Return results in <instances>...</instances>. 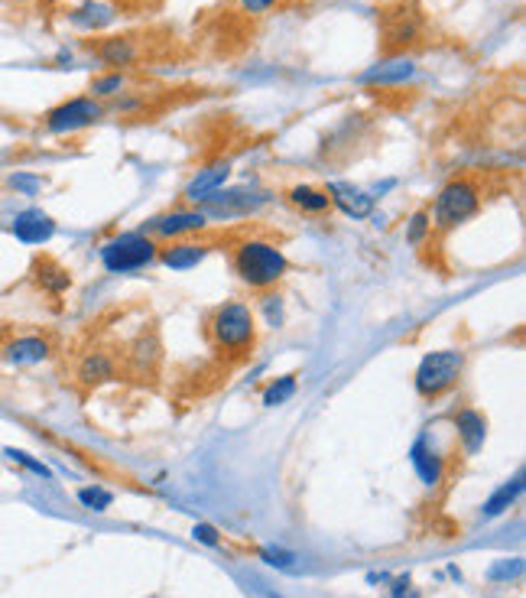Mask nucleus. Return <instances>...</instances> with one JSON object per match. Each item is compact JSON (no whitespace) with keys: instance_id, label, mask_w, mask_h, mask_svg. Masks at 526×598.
I'll use <instances>...</instances> for the list:
<instances>
[{"instance_id":"obj_10","label":"nucleus","mask_w":526,"mask_h":598,"mask_svg":"<svg viewBox=\"0 0 526 598\" xmlns=\"http://www.w3.org/2000/svg\"><path fill=\"white\" fill-rule=\"evenodd\" d=\"M228 179H231V163L228 160L208 163L186 182V189H182V202H186V205H205L208 199H215V195L225 189Z\"/></svg>"},{"instance_id":"obj_19","label":"nucleus","mask_w":526,"mask_h":598,"mask_svg":"<svg viewBox=\"0 0 526 598\" xmlns=\"http://www.w3.org/2000/svg\"><path fill=\"white\" fill-rule=\"evenodd\" d=\"M95 56L108 65V69L124 72L140 59V46L134 36H101L95 43Z\"/></svg>"},{"instance_id":"obj_23","label":"nucleus","mask_w":526,"mask_h":598,"mask_svg":"<svg viewBox=\"0 0 526 598\" xmlns=\"http://www.w3.org/2000/svg\"><path fill=\"white\" fill-rule=\"evenodd\" d=\"M69 20H72V26H78V30L95 33V30H101V26H108L114 20V10L108 4H98V0H85L82 7H75L69 13Z\"/></svg>"},{"instance_id":"obj_3","label":"nucleus","mask_w":526,"mask_h":598,"mask_svg":"<svg viewBox=\"0 0 526 598\" xmlns=\"http://www.w3.org/2000/svg\"><path fill=\"white\" fill-rule=\"evenodd\" d=\"M484 205V186L478 176H455L436 192V199L429 205L432 218V234L445 238L455 228H462L465 221H471Z\"/></svg>"},{"instance_id":"obj_15","label":"nucleus","mask_w":526,"mask_h":598,"mask_svg":"<svg viewBox=\"0 0 526 598\" xmlns=\"http://www.w3.org/2000/svg\"><path fill=\"white\" fill-rule=\"evenodd\" d=\"M452 426H455V439L462 452L468 455H478L484 449V442H488V416L475 407H458L452 416Z\"/></svg>"},{"instance_id":"obj_30","label":"nucleus","mask_w":526,"mask_h":598,"mask_svg":"<svg viewBox=\"0 0 526 598\" xmlns=\"http://www.w3.org/2000/svg\"><path fill=\"white\" fill-rule=\"evenodd\" d=\"M523 576V559L520 556H507V559H497V563L488 569V579L491 582H514Z\"/></svg>"},{"instance_id":"obj_25","label":"nucleus","mask_w":526,"mask_h":598,"mask_svg":"<svg viewBox=\"0 0 526 598\" xmlns=\"http://www.w3.org/2000/svg\"><path fill=\"white\" fill-rule=\"evenodd\" d=\"M296 390H299V374L276 377V381H270L267 387H263V407H283V403H289L296 397Z\"/></svg>"},{"instance_id":"obj_16","label":"nucleus","mask_w":526,"mask_h":598,"mask_svg":"<svg viewBox=\"0 0 526 598\" xmlns=\"http://www.w3.org/2000/svg\"><path fill=\"white\" fill-rule=\"evenodd\" d=\"M325 195H328V202H332V208H338L341 215H348L354 221L374 212V195L361 186H354V182H341V179L328 182Z\"/></svg>"},{"instance_id":"obj_20","label":"nucleus","mask_w":526,"mask_h":598,"mask_svg":"<svg viewBox=\"0 0 526 598\" xmlns=\"http://www.w3.org/2000/svg\"><path fill=\"white\" fill-rule=\"evenodd\" d=\"M33 283L46 296H65L72 290V270L62 267L56 257H39L33 264Z\"/></svg>"},{"instance_id":"obj_1","label":"nucleus","mask_w":526,"mask_h":598,"mask_svg":"<svg viewBox=\"0 0 526 598\" xmlns=\"http://www.w3.org/2000/svg\"><path fill=\"white\" fill-rule=\"evenodd\" d=\"M205 338L208 348L215 351V358H221L225 364H241L257 348V312L244 299H228L208 316Z\"/></svg>"},{"instance_id":"obj_11","label":"nucleus","mask_w":526,"mask_h":598,"mask_svg":"<svg viewBox=\"0 0 526 598\" xmlns=\"http://www.w3.org/2000/svg\"><path fill=\"white\" fill-rule=\"evenodd\" d=\"M117 374H121V361H117L114 351L95 348V351H88V355H85L82 361H78L75 381L82 384L85 390H98V387H104V384L117 381Z\"/></svg>"},{"instance_id":"obj_8","label":"nucleus","mask_w":526,"mask_h":598,"mask_svg":"<svg viewBox=\"0 0 526 598\" xmlns=\"http://www.w3.org/2000/svg\"><path fill=\"white\" fill-rule=\"evenodd\" d=\"M419 75V62L406 52H393V56L374 62L371 69L358 75V85L364 88H400L406 82H413Z\"/></svg>"},{"instance_id":"obj_24","label":"nucleus","mask_w":526,"mask_h":598,"mask_svg":"<svg viewBox=\"0 0 526 598\" xmlns=\"http://www.w3.org/2000/svg\"><path fill=\"white\" fill-rule=\"evenodd\" d=\"M91 98L98 101H111V98H121L127 95V72H117V69H108L91 78Z\"/></svg>"},{"instance_id":"obj_18","label":"nucleus","mask_w":526,"mask_h":598,"mask_svg":"<svg viewBox=\"0 0 526 598\" xmlns=\"http://www.w3.org/2000/svg\"><path fill=\"white\" fill-rule=\"evenodd\" d=\"M423 36V17L416 10H390L387 13V26H384V43L387 49H406L413 46L416 39Z\"/></svg>"},{"instance_id":"obj_34","label":"nucleus","mask_w":526,"mask_h":598,"mask_svg":"<svg viewBox=\"0 0 526 598\" xmlns=\"http://www.w3.org/2000/svg\"><path fill=\"white\" fill-rule=\"evenodd\" d=\"M192 537L199 540V543H205V546H221V533L212 524H195L192 527Z\"/></svg>"},{"instance_id":"obj_27","label":"nucleus","mask_w":526,"mask_h":598,"mask_svg":"<svg viewBox=\"0 0 526 598\" xmlns=\"http://www.w3.org/2000/svg\"><path fill=\"white\" fill-rule=\"evenodd\" d=\"M406 241L413 247H423L432 241V218H429V208H416L406 221Z\"/></svg>"},{"instance_id":"obj_31","label":"nucleus","mask_w":526,"mask_h":598,"mask_svg":"<svg viewBox=\"0 0 526 598\" xmlns=\"http://www.w3.org/2000/svg\"><path fill=\"white\" fill-rule=\"evenodd\" d=\"M4 455H7V459L10 462H17V465H23L26 468V472H33V475H39V478H52V472H49V468L43 465V462H39V459H33V455L30 452H23V449H13V446H7L4 449Z\"/></svg>"},{"instance_id":"obj_28","label":"nucleus","mask_w":526,"mask_h":598,"mask_svg":"<svg viewBox=\"0 0 526 598\" xmlns=\"http://www.w3.org/2000/svg\"><path fill=\"white\" fill-rule=\"evenodd\" d=\"M257 556H260L267 566L280 569V572H299V559H302V556L293 553V550H283V546H260Z\"/></svg>"},{"instance_id":"obj_7","label":"nucleus","mask_w":526,"mask_h":598,"mask_svg":"<svg viewBox=\"0 0 526 598\" xmlns=\"http://www.w3.org/2000/svg\"><path fill=\"white\" fill-rule=\"evenodd\" d=\"M143 231L150 234L153 241H179V238H195V234L208 231V212L205 208H173V212H163L150 218Z\"/></svg>"},{"instance_id":"obj_5","label":"nucleus","mask_w":526,"mask_h":598,"mask_svg":"<svg viewBox=\"0 0 526 598\" xmlns=\"http://www.w3.org/2000/svg\"><path fill=\"white\" fill-rule=\"evenodd\" d=\"M101 267L108 273H137L156 264L160 257V241H153L147 231H121L101 244Z\"/></svg>"},{"instance_id":"obj_17","label":"nucleus","mask_w":526,"mask_h":598,"mask_svg":"<svg viewBox=\"0 0 526 598\" xmlns=\"http://www.w3.org/2000/svg\"><path fill=\"white\" fill-rule=\"evenodd\" d=\"M163 358V345L156 332H140L127 348V371L134 377H153L156 368H160Z\"/></svg>"},{"instance_id":"obj_12","label":"nucleus","mask_w":526,"mask_h":598,"mask_svg":"<svg viewBox=\"0 0 526 598\" xmlns=\"http://www.w3.org/2000/svg\"><path fill=\"white\" fill-rule=\"evenodd\" d=\"M0 358L13 364V368H33V364H43L52 358V342L39 332L13 335L10 342L0 348Z\"/></svg>"},{"instance_id":"obj_32","label":"nucleus","mask_w":526,"mask_h":598,"mask_svg":"<svg viewBox=\"0 0 526 598\" xmlns=\"http://www.w3.org/2000/svg\"><path fill=\"white\" fill-rule=\"evenodd\" d=\"M7 186L17 189V192H23V195H36L39 189H43V179L33 176V173H13V176L7 179Z\"/></svg>"},{"instance_id":"obj_4","label":"nucleus","mask_w":526,"mask_h":598,"mask_svg":"<svg viewBox=\"0 0 526 598\" xmlns=\"http://www.w3.org/2000/svg\"><path fill=\"white\" fill-rule=\"evenodd\" d=\"M465 368H468V355L462 348L429 351V355H423V361L416 364V374H413L416 394L423 400H442L458 387V381L465 377Z\"/></svg>"},{"instance_id":"obj_21","label":"nucleus","mask_w":526,"mask_h":598,"mask_svg":"<svg viewBox=\"0 0 526 598\" xmlns=\"http://www.w3.org/2000/svg\"><path fill=\"white\" fill-rule=\"evenodd\" d=\"M283 199L296 208L299 215H312V218H319V215H328L332 212V202H328V195L325 189L319 186H309V182H296V186H289L283 192Z\"/></svg>"},{"instance_id":"obj_26","label":"nucleus","mask_w":526,"mask_h":598,"mask_svg":"<svg viewBox=\"0 0 526 598\" xmlns=\"http://www.w3.org/2000/svg\"><path fill=\"white\" fill-rule=\"evenodd\" d=\"M257 312L263 316V322L270 325V329H283V325H286V306H283V296L276 290H263L260 293Z\"/></svg>"},{"instance_id":"obj_2","label":"nucleus","mask_w":526,"mask_h":598,"mask_svg":"<svg viewBox=\"0 0 526 598\" xmlns=\"http://www.w3.org/2000/svg\"><path fill=\"white\" fill-rule=\"evenodd\" d=\"M231 270L247 290L263 293V290H276L286 280L289 257L276 241L260 238V234H247V238H238L231 247Z\"/></svg>"},{"instance_id":"obj_14","label":"nucleus","mask_w":526,"mask_h":598,"mask_svg":"<svg viewBox=\"0 0 526 598\" xmlns=\"http://www.w3.org/2000/svg\"><path fill=\"white\" fill-rule=\"evenodd\" d=\"M10 231L20 244L39 247V244L52 241V234H56V218L43 212V208H23V212L13 215Z\"/></svg>"},{"instance_id":"obj_6","label":"nucleus","mask_w":526,"mask_h":598,"mask_svg":"<svg viewBox=\"0 0 526 598\" xmlns=\"http://www.w3.org/2000/svg\"><path fill=\"white\" fill-rule=\"evenodd\" d=\"M104 117H108V104L91 98V95H78V98L56 104V108H49L43 114V127L52 137H72V134H82V130L101 124Z\"/></svg>"},{"instance_id":"obj_22","label":"nucleus","mask_w":526,"mask_h":598,"mask_svg":"<svg viewBox=\"0 0 526 598\" xmlns=\"http://www.w3.org/2000/svg\"><path fill=\"white\" fill-rule=\"evenodd\" d=\"M523 468L520 472L510 478V481H504L501 488H497L488 501H484V507H481V520H494V517H501V514H507L510 507H514L517 501H520V494H523Z\"/></svg>"},{"instance_id":"obj_35","label":"nucleus","mask_w":526,"mask_h":598,"mask_svg":"<svg viewBox=\"0 0 526 598\" xmlns=\"http://www.w3.org/2000/svg\"><path fill=\"white\" fill-rule=\"evenodd\" d=\"M390 598H419V595L413 592V579H410V572H406V576H397V579H393V585H390Z\"/></svg>"},{"instance_id":"obj_29","label":"nucleus","mask_w":526,"mask_h":598,"mask_svg":"<svg viewBox=\"0 0 526 598\" xmlns=\"http://www.w3.org/2000/svg\"><path fill=\"white\" fill-rule=\"evenodd\" d=\"M78 501H82V507H88V511H108L114 504V494L101 485H88V488H78Z\"/></svg>"},{"instance_id":"obj_13","label":"nucleus","mask_w":526,"mask_h":598,"mask_svg":"<svg viewBox=\"0 0 526 598\" xmlns=\"http://www.w3.org/2000/svg\"><path fill=\"white\" fill-rule=\"evenodd\" d=\"M410 462L426 488H439L445 481V468H449V462H445V455L436 449V442L429 439V433L416 436V442L410 446Z\"/></svg>"},{"instance_id":"obj_9","label":"nucleus","mask_w":526,"mask_h":598,"mask_svg":"<svg viewBox=\"0 0 526 598\" xmlns=\"http://www.w3.org/2000/svg\"><path fill=\"white\" fill-rule=\"evenodd\" d=\"M212 251H215V244L195 234V238H179V241L160 244V257H156V264H163L173 273H186V270H195L199 264H205V257Z\"/></svg>"},{"instance_id":"obj_33","label":"nucleus","mask_w":526,"mask_h":598,"mask_svg":"<svg viewBox=\"0 0 526 598\" xmlns=\"http://www.w3.org/2000/svg\"><path fill=\"white\" fill-rule=\"evenodd\" d=\"M238 7H241V13H247V17H263V13L283 7V0H238Z\"/></svg>"}]
</instances>
